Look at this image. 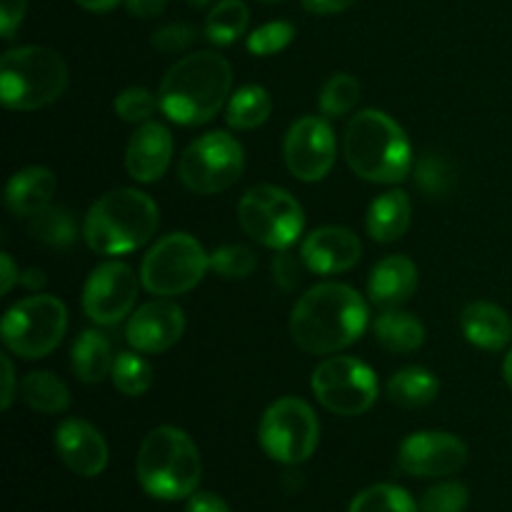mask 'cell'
Returning a JSON list of instances; mask_svg holds the SVG:
<instances>
[{
  "mask_svg": "<svg viewBox=\"0 0 512 512\" xmlns=\"http://www.w3.org/2000/svg\"><path fill=\"white\" fill-rule=\"evenodd\" d=\"M368 328V305L350 285L320 283L295 303L290 335L310 355H330L353 345Z\"/></svg>",
  "mask_w": 512,
  "mask_h": 512,
  "instance_id": "obj_1",
  "label": "cell"
},
{
  "mask_svg": "<svg viewBox=\"0 0 512 512\" xmlns=\"http://www.w3.org/2000/svg\"><path fill=\"white\" fill-rule=\"evenodd\" d=\"M233 88V68L218 53L185 55L160 83V110L178 125H203L220 113Z\"/></svg>",
  "mask_w": 512,
  "mask_h": 512,
  "instance_id": "obj_2",
  "label": "cell"
},
{
  "mask_svg": "<svg viewBox=\"0 0 512 512\" xmlns=\"http://www.w3.org/2000/svg\"><path fill=\"white\" fill-rule=\"evenodd\" d=\"M343 153L350 170L368 183L395 185L408 178L413 165L408 135L383 110H363L350 120Z\"/></svg>",
  "mask_w": 512,
  "mask_h": 512,
  "instance_id": "obj_3",
  "label": "cell"
},
{
  "mask_svg": "<svg viewBox=\"0 0 512 512\" xmlns=\"http://www.w3.org/2000/svg\"><path fill=\"white\" fill-rule=\"evenodd\" d=\"M135 475L150 498L175 503L198 493L203 463L185 430L160 425L145 435L135 460Z\"/></svg>",
  "mask_w": 512,
  "mask_h": 512,
  "instance_id": "obj_4",
  "label": "cell"
},
{
  "mask_svg": "<svg viewBox=\"0 0 512 512\" xmlns=\"http://www.w3.org/2000/svg\"><path fill=\"white\" fill-rule=\"evenodd\" d=\"M160 223L158 205L135 188H118L90 205L83 238L100 255H125L143 248Z\"/></svg>",
  "mask_w": 512,
  "mask_h": 512,
  "instance_id": "obj_5",
  "label": "cell"
},
{
  "mask_svg": "<svg viewBox=\"0 0 512 512\" xmlns=\"http://www.w3.org/2000/svg\"><path fill=\"white\" fill-rule=\"evenodd\" d=\"M68 88V65L55 50L40 45L13 48L0 60V100L10 110H40Z\"/></svg>",
  "mask_w": 512,
  "mask_h": 512,
  "instance_id": "obj_6",
  "label": "cell"
},
{
  "mask_svg": "<svg viewBox=\"0 0 512 512\" xmlns=\"http://www.w3.org/2000/svg\"><path fill=\"white\" fill-rule=\"evenodd\" d=\"M208 268L210 255L193 235L170 233L160 238L143 258L140 283L150 295L175 298L190 293L205 278Z\"/></svg>",
  "mask_w": 512,
  "mask_h": 512,
  "instance_id": "obj_7",
  "label": "cell"
},
{
  "mask_svg": "<svg viewBox=\"0 0 512 512\" xmlns=\"http://www.w3.org/2000/svg\"><path fill=\"white\" fill-rule=\"evenodd\" d=\"M68 328V310L53 295H30L3 318V343L13 355L38 360L53 353Z\"/></svg>",
  "mask_w": 512,
  "mask_h": 512,
  "instance_id": "obj_8",
  "label": "cell"
},
{
  "mask_svg": "<svg viewBox=\"0 0 512 512\" xmlns=\"http://www.w3.org/2000/svg\"><path fill=\"white\" fill-rule=\"evenodd\" d=\"M238 220L245 235L273 250L290 248L305 228V213L298 200L275 185L250 188L238 205Z\"/></svg>",
  "mask_w": 512,
  "mask_h": 512,
  "instance_id": "obj_9",
  "label": "cell"
},
{
  "mask_svg": "<svg viewBox=\"0 0 512 512\" xmlns=\"http://www.w3.org/2000/svg\"><path fill=\"white\" fill-rule=\"evenodd\" d=\"M258 440L265 455L275 463L300 465L318 448L320 423L305 400L280 398L265 410Z\"/></svg>",
  "mask_w": 512,
  "mask_h": 512,
  "instance_id": "obj_10",
  "label": "cell"
},
{
  "mask_svg": "<svg viewBox=\"0 0 512 512\" xmlns=\"http://www.w3.org/2000/svg\"><path fill=\"white\" fill-rule=\"evenodd\" d=\"M243 168V145L233 135L215 130L185 148L180 155L178 178L193 193L213 195L238 183Z\"/></svg>",
  "mask_w": 512,
  "mask_h": 512,
  "instance_id": "obj_11",
  "label": "cell"
},
{
  "mask_svg": "<svg viewBox=\"0 0 512 512\" xmlns=\"http://www.w3.org/2000/svg\"><path fill=\"white\" fill-rule=\"evenodd\" d=\"M313 393L325 410L343 418L368 413L378 400L375 373L358 358L335 355L323 360L313 373Z\"/></svg>",
  "mask_w": 512,
  "mask_h": 512,
  "instance_id": "obj_12",
  "label": "cell"
},
{
  "mask_svg": "<svg viewBox=\"0 0 512 512\" xmlns=\"http://www.w3.org/2000/svg\"><path fill=\"white\" fill-rule=\"evenodd\" d=\"M335 153H338V143H335L333 128L328 125V120L318 118V115L295 120L285 135V165L303 183L323 180L333 170Z\"/></svg>",
  "mask_w": 512,
  "mask_h": 512,
  "instance_id": "obj_13",
  "label": "cell"
},
{
  "mask_svg": "<svg viewBox=\"0 0 512 512\" xmlns=\"http://www.w3.org/2000/svg\"><path fill=\"white\" fill-rule=\"evenodd\" d=\"M138 298V275L120 260L100 263L83 290V310L95 325H115L130 315Z\"/></svg>",
  "mask_w": 512,
  "mask_h": 512,
  "instance_id": "obj_14",
  "label": "cell"
},
{
  "mask_svg": "<svg viewBox=\"0 0 512 512\" xmlns=\"http://www.w3.org/2000/svg\"><path fill=\"white\" fill-rule=\"evenodd\" d=\"M468 463V445L450 433H413L398 450V465L413 478H445L455 475Z\"/></svg>",
  "mask_w": 512,
  "mask_h": 512,
  "instance_id": "obj_15",
  "label": "cell"
},
{
  "mask_svg": "<svg viewBox=\"0 0 512 512\" xmlns=\"http://www.w3.org/2000/svg\"><path fill=\"white\" fill-rule=\"evenodd\" d=\"M185 333V313L180 305L170 303V300H153L145 303L130 315L128 328H125V338L133 345L138 353H165L173 348Z\"/></svg>",
  "mask_w": 512,
  "mask_h": 512,
  "instance_id": "obj_16",
  "label": "cell"
},
{
  "mask_svg": "<svg viewBox=\"0 0 512 512\" xmlns=\"http://www.w3.org/2000/svg\"><path fill=\"white\" fill-rule=\"evenodd\" d=\"M55 450L65 468L80 478H98L108 468V445L88 420H63L55 430Z\"/></svg>",
  "mask_w": 512,
  "mask_h": 512,
  "instance_id": "obj_17",
  "label": "cell"
},
{
  "mask_svg": "<svg viewBox=\"0 0 512 512\" xmlns=\"http://www.w3.org/2000/svg\"><path fill=\"white\" fill-rule=\"evenodd\" d=\"M360 255H363V245H360L358 235L348 228H338V225L313 230L300 248L303 265L315 275L345 273L358 265Z\"/></svg>",
  "mask_w": 512,
  "mask_h": 512,
  "instance_id": "obj_18",
  "label": "cell"
},
{
  "mask_svg": "<svg viewBox=\"0 0 512 512\" xmlns=\"http://www.w3.org/2000/svg\"><path fill=\"white\" fill-rule=\"evenodd\" d=\"M173 158V135L165 125L145 120L125 148V168L138 183H155L168 170Z\"/></svg>",
  "mask_w": 512,
  "mask_h": 512,
  "instance_id": "obj_19",
  "label": "cell"
},
{
  "mask_svg": "<svg viewBox=\"0 0 512 512\" xmlns=\"http://www.w3.org/2000/svg\"><path fill=\"white\" fill-rule=\"evenodd\" d=\"M418 288V268L405 255H390L380 260L368 280L370 303L383 310H395L413 298Z\"/></svg>",
  "mask_w": 512,
  "mask_h": 512,
  "instance_id": "obj_20",
  "label": "cell"
},
{
  "mask_svg": "<svg viewBox=\"0 0 512 512\" xmlns=\"http://www.w3.org/2000/svg\"><path fill=\"white\" fill-rule=\"evenodd\" d=\"M55 190H58V178L53 175V170L43 168V165H30L10 178L8 188H5V205L13 215L33 218L35 213L53 203Z\"/></svg>",
  "mask_w": 512,
  "mask_h": 512,
  "instance_id": "obj_21",
  "label": "cell"
},
{
  "mask_svg": "<svg viewBox=\"0 0 512 512\" xmlns=\"http://www.w3.org/2000/svg\"><path fill=\"white\" fill-rule=\"evenodd\" d=\"M465 338L483 350H503L512 340V323L503 308L493 303H470L460 315Z\"/></svg>",
  "mask_w": 512,
  "mask_h": 512,
  "instance_id": "obj_22",
  "label": "cell"
},
{
  "mask_svg": "<svg viewBox=\"0 0 512 512\" xmlns=\"http://www.w3.org/2000/svg\"><path fill=\"white\" fill-rule=\"evenodd\" d=\"M410 215H413V205H410L408 193L388 190L370 203L368 215H365V228L375 243H395L408 233Z\"/></svg>",
  "mask_w": 512,
  "mask_h": 512,
  "instance_id": "obj_23",
  "label": "cell"
},
{
  "mask_svg": "<svg viewBox=\"0 0 512 512\" xmlns=\"http://www.w3.org/2000/svg\"><path fill=\"white\" fill-rule=\"evenodd\" d=\"M115 355L110 340L98 330H83L73 343V373L80 383H103L113 373Z\"/></svg>",
  "mask_w": 512,
  "mask_h": 512,
  "instance_id": "obj_24",
  "label": "cell"
},
{
  "mask_svg": "<svg viewBox=\"0 0 512 512\" xmlns=\"http://www.w3.org/2000/svg\"><path fill=\"white\" fill-rule=\"evenodd\" d=\"M375 340L390 353H413L425 343V325L413 313L383 310L373 323Z\"/></svg>",
  "mask_w": 512,
  "mask_h": 512,
  "instance_id": "obj_25",
  "label": "cell"
},
{
  "mask_svg": "<svg viewBox=\"0 0 512 512\" xmlns=\"http://www.w3.org/2000/svg\"><path fill=\"white\" fill-rule=\"evenodd\" d=\"M438 390H440L438 378H435L428 368H418V365H413V368L398 370V373L388 380L385 393H388V398L393 400L395 405H400V408L415 410L433 403Z\"/></svg>",
  "mask_w": 512,
  "mask_h": 512,
  "instance_id": "obj_26",
  "label": "cell"
},
{
  "mask_svg": "<svg viewBox=\"0 0 512 512\" xmlns=\"http://www.w3.org/2000/svg\"><path fill=\"white\" fill-rule=\"evenodd\" d=\"M20 395L35 413L58 415L65 413L70 405L68 388L50 370H35V373L25 375V380L20 383Z\"/></svg>",
  "mask_w": 512,
  "mask_h": 512,
  "instance_id": "obj_27",
  "label": "cell"
},
{
  "mask_svg": "<svg viewBox=\"0 0 512 512\" xmlns=\"http://www.w3.org/2000/svg\"><path fill=\"white\" fill-rule=\"evenodd\" d=\"M270 110H273V100L268 90L260 85H243L230 98L225 120L235 130H255L270 118Z\"/></svg>",
  "mask_w": 512,
  "mask_h": 512,
  "instance_id": "obj_28",
  "label": "cell"
},
{
  "mask_svg": "<svg viewBox=\"0 0 512 512\" xmlns=\"http://www.w3.org/2000/svg\"><path fill=\"white\" fill-rule=\"evenodd\" d=\"M30 235L50 248H68L78 235V223L65 205H53L35 213L28 223Z\"/></svg>",
  "mask_w": 512,
  "mask_h": 512,
  "instance_id": "obj_29",
  "label": "cell"
},
{
  "mask_svg": "<svg viewBox=\"0 0 512 512\" xmlns=\"http://www.w3.org/2000/svg\"><path fill=\"white\" fill-rule=\"evenodd\" d=\"M248 5L243 0H220L205 18V35L215 45H233L248 28Z\"/></svg>",
  "mask_w": 512,
  "mask_h": 512,
  "instance_id": "obj_30",
  "label": "cell"
},
{
  "mask_svg": "<svg viewBox=\"0 0 512 512\" xmlns=\"http://www.w3.org/2000/svg\"><path fill=\"white\" fill-rule=\"evenodd\" d=\"M348 512H420V508L408 490L380 483L370 485L363 493L355 495Z\"/></svg>",
  "mask_w": 512,
  "mask_h": 512,
  "instance_id": "obj_31",
  "label": "cell"
},
{
  "mask_svg": "<svg viewBox=\"0 0 512 512\" xmlns=\"http://www.w3.org/2000/svg\"><path fill=\"white\" fill-rule=\"evenodd\" d=\"M113 378L115 390H120L128 398H140L150 390L153 385V368H150L148 360L138 353H120L115 355L113 363Z\"/></svg>",
  "mask_w": 512,
  "mask_h": 512,
  "instance_id": "obj_32",
  "label": "cell"
},
{
  "mask_svg": "<svg viewBox=\"0 0 512 512\" xmlns=\"http://www.w3.org/2000/svg\"><path fill=\"white\" fill-rule=\"evenodd\" d=\"M360 100V83L355 75L350 73H335L328 83L323 85L318 95V108L320 113L328 118H340L348 115L350 110L358 105Z\"/></svg>",
  "mask_w": 512,
  "mask_h": 512,
  "instance_id": "obj_33",
  "label": "cell"
},
{
  "mask_svg": "<svg viewBox=\"0 0 512 512\" xmlns=\"http://www.w3.org/2000/svg\"><path fill=\"white\" fill-rule=\"evenodd\" d=\"M255 265H258L255 253L245 245H223V248L210 255V270L225 280L250 278Z\"/></svg>",
  "mask_w": 512,
  "mask_h": 512,
  "instance_id": "obj_34",
  "label": "cell"
},
{
  "mask_svg": "<svg viewBox=\"0 0 512 512\" xmlns=\"http://www.w3.org/2000/svg\"><path fill=\"white\" fill-rule=\"evenodd\" d=\"M470 505V493L463 483H438L428 488L420 498V512H465Z\"/></svg>",
  "mask_w": 512,
  "mask_h": 512,
  "instance_id": "obj_35",
  "label": "cell"
},
{
  "mask_svg": "<svg viewBox=\"0 0 512 512\" xmlns=\"http://www.w3.org/2000/svg\"><path fill=\"white\" fill-rule=\"evenodd\" d=\"M295 38V28L288 20H273V23L260 25L258 30L248 35V50L253 55H275L283 48H288L290 40Z\"/></svg>",
  "mask_w": 512,
  "mask_h": 512,
  "instance_id": "obj_36",
  "label": "cell"
},
{
  "mask_svg": "<svg viewBox=\"0 0 512 512\" xmlns=\"http://www.w3.org/2000/svg\"><path fill=\"white\" fill-rule=\"evenodd\" d=\"M415 183L428 198H445L450 193V185H453V173L443 158L428 155L415 168Z\"/></svg>",
  "mask_w": 512,
  "mask_h": 512,
  "instance_id": "obj_37",
  "label": "cell"
},
{
  "mask_svg": "<svg viewBox=\"0 0 512 512\" xmlns=\"http://www.w3.org/2000/svg\"><path fill=\"white\" fill-rule=\"evenodd\" d=\"M160 100L148 88H128L115 98V113L125 123H145Z\"/></svg>",
  "mask_w": 512,
  "mask_h": 512,
  "instance_id": "obj_38",
  "label": "cell"
},
{
  "mask_svg": "<svg viewBox=\"0 0 512 512\" xmlns=\"http://www.w3.org/2000/svg\"><path fill=\"white\" fill-rule=\"evenodd\" d=\"M195 40V28L188 23H173L153 33V48L163 53H180Z\"/></svg>",
  "mask_w": 512,
  "mask_h": 512,
  "instance_id": "obj_39",
  "label": "cell"
},
{
  "mask_svg": "<svg viewBox=\"0 0 512 512\" xmlns=\"http://www.w3.org/2000/svg\"><path fill=\"white\" fill-rule=\"evenodd\" d=\"M25 5H28V0H0V35L5 40L13 38L18 25L23 23Z\"/></svg>",
  "mask_w": 512,
  "mask_h": 512,
  "instance_id": "obj_40",
  "label": "cell"
},
{
  "mask_svg": "<svg viewBox=\"0 0 512 512\" xmlns=\"http://www.w3.org/2000/svg\"><path fill=\"white\" fill-rule=\"evenodd\" d=\"M300 260L295 258L293 253H283L275 258V280H278L283 288H295V283L300 280Z\"/></svg>",
  "mask_w": 512,
  "mask_h": 512,
  "instance_id": "obj_41",
  "label": "cell"
},
{
  "mask_svg": "<svg viewBox=\"0 0 512 512\" xmlns=\"http://www.w3.org/2000/svg\"><path fill=\"white\" fill-rule=\"evenodd\" d=\"M185 512H233L223 498L215 493H195L188 498Z\"/></svg>",
  "mask_w": 512,
  "mask_h": 512,
  "instance_id": "obj_42",
  "label": "cell"
},
{
  "mask_svg": "<svg viewBox=\"0 0 512 512\" xmlns=\"http://www.w3.org/2000/svg\"><path fill=\"white\" fill-rule=\"evenodd\" d=\"M355 3L358 0H303V8L315 15H335L343 13V10H348Z\"/></svg>",
  "mask_w": 512,
  "mask_h": 512,
  "instance_id": "obj_43",
  "label": "cell"
},
{
  "mask_svg": "<svg viewBox=\"0 0 512 512\" xmlns=\"http://www.w3.org/2000/svg\"><path fill=\"white\" fill-rule=\"evenodd\" d=\"M0 363H3V393H0V408L8 410L10 405H13V398H15V368H13V360H10V355H3V358H0Z\"/></svg>",
  "mask_w": 512,
  "mask_h": 512,
  "instance_id": "obj_44",
  "label": "cell"
},
{
  "mask_svg": "<svg viewBox=\"0 0 512 512\" xmlns=\"http://www.w3.org/2000/svg\"><path fill=\"white\" fill-rule=\"evenodd\" d=\"M125 8L135 18H155L165 10V0H125Z\"/></svg>",
  "mask_w": 512,
  "mask_h": 512,
  "instance_id": "obj_45",
  "label": "cell"
},
{
  "mask_svg": "<svg viewBox=\"0 0 512 512\" xmlns=\"http://www.w3.org/2000/svg\"><path fill=\"white\" fill-rule=\"evenodd\" d=\"M0 290H3V295H8L10 290H13V285L20 280V273L15 270V263L13 258H10V253H3L0 255Z\"/></svg>",
  "mask_w": 512,
  "mask_h": 512,
  "instance_id": "obj_46",
  "label": "cell"
},
{
  "mask_svg": "<svg viewBox=\"0 0 512 512\" xmlns=\"http://www.w3.org/2000/svg\"><path fill=\"white\" fill-rule=\"evenodd\" d=\"M75 3H78L80 8L90 10V13H108V10H113L120 0H75Z\"/></svg>",
  "mask_w": 512,
  "mask_h": 512,
  "instance_id": "obj_47",
  "label": "cell"
},
{
  "mask_svg": "<svg viewBox=\"0 0 512 512\" xmlns=\"http://www.w3.org/2000/svg\"><path fill=\"white\" fill-rule=\"evenodd\" d=\"M20 280H23L25 285H30V288H40V285L45 283L43 273H38V270H28L25 275H20Z\"/></svg>",
  "mask_w": 512,
  "mask_h": 512,
  "instance_id": "obj_48",
  "label": "cell"
},
{
  "mask_svg": "<svg viewBox=\"0 0 512 512\" xmlns=\"http://www.w3.org/2000/svg\"><path fill=\"white\" fill-rule=\"evenodd\" d=\"M503 375H505V383L510 385L512 390V350L508 355H505V363H503Z\"/></svg>",
  "mask_w": 512,
  "mask_h": 512,
  "instance_id": "obj_49",
  "label": "cell"
},
{
  "mask_svg": "<svg viewBox=\"0 0 512 512\" xmlns=\"http://www.w3.org/2000/svg\"><path fill=\"white\" fill-rule=\"evenodd\" d=\"M185 3H190L193 8H205V5H210L213 0H185Z\"/></svg>",
  "mask_w": 512,
  "mask_h": 512,
  "instance_id": "obj_50",
  "label": "cell"
},
{
  "mask_svg": "<svg viewBox=\"0 0 512 512\" xmlns=\"http://www.w3.org/2000/svg\"><path fill=\"white\" fill-rule=\"evenodd\" d=\"M263 3H278V0H263Z\"/></svg>",
  "mask_w": 512,
  "mask_h": 512,
  "instance_id": "obj_51",
  "label": "cell"
}]
</instances>
